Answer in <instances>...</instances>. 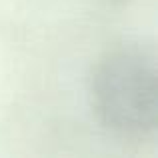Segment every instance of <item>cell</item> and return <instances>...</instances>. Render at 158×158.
<instances>
[{
  "label": "cell",
  "instance_id": "1",
  "mask_svg": "<svg viewBox=\"0 0 158 158\" xmlns=\"http://www.w3.org/2000/svg\"><path fill=\"white\" fill-rule=\"evenodd\" d=\"M90 106L98 122L122 136H144L158 122L156 52L124 42L96 60L88 78Z\"/></svg>",
  "mask_w": 158,
  "mask_h": 158
}]
</instances>
